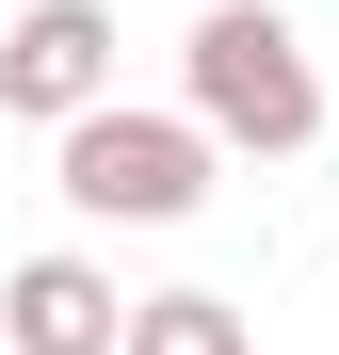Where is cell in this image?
Segmentation results:
<instances>
[{
  "label": "cell",
  "mask_w": 339,
  "mask_h": 355,
  "mask_svg": "<svg viewBox=\"0 0 339 355\" xmlns=\"http://www.w3.org/2000/svg\"><path fill=\"white\" fill-rule=\"evenodd\" d=\"M178 65H194V130H210V146L291 162V146L323 130V65H307V33L275 17V0H210Z\"/></svg>",
  "instance_id": "7a4b0ae2"
},
{
  "label": "cell",
  "mask_w": 339,
  "mask_h": 355,
  "mask_svg": "<svg viewBox=\"0 0 339 355\" xmlns=\"http://www.w3.org/2000/svg\"><path fill=\"white\" fill-rule=\"evenodd\" d=\"M49 178H65L81 226H194V210H210V130H194V113L81 97L65 130H49Z\"/></svg>",
  "instance_id": "6da1fadb"
},
{
  "label": "cell",
  "mask_w": 339,
  "mask_h": 355,
  "mask_svg": "<svg viewBox=\"0 0 339 355\" xmlns=\"http://www.w3.org/2000/svg\"><path fill=\"white\" fill-rule=\"evenodd\" d=\"M81 97H113V17H97V0H33V17L0 33V113L65 130Z\"/></svg>",
  "instance_id": "3957f363"
},
{
  "label": "cell",
  "mask_w": 339,
  "mask_h": 355,
  "mask_svg": "<svg viewBox=\"0 0 339 355\" xmlns=\"http://www.w3.org/2000/svg\"><path fill=\"white\" fill-rule=\"evenodd\" d=\"M113 323H130V291L97 259H17L0 275V355H113Z\"/></svg>",
  "instance_id": "277c9868"
},
{
  "label": "cell",
  "mask_w": 339,
  "mask_h": 355,
  "mask_svg": "<svg viewBox=\"0 0 339 355\" xmlns=\"http://www.w3.org/2000/svg\"><path fill=\"white\" fill-rule=\"evenodd\" d=\"M113 355H259V323H243V291H130Z\"/></svg>",
  "instance_id": "5b68a950"
}]
</instances>
